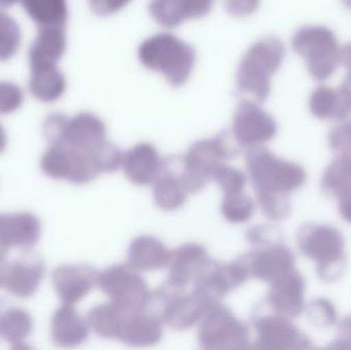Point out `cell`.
I'll list each match as a JSON object with an SVG mask.
<instances>
[{"label": "cell", "instance_id": "6da1fadb", "mask_svg": "<svg viewBox=\"0 0 351 350\" xmlns=\"http://www.w3.org/2000/svg\"><path fill=\"white\" fill-rule=\"evenodd\" d=\"M285 55L286 47L278 37H263L254 43L237 67V90L255 102H264L271 90L272 75L280 69Z\"/></svg>", "mask_w": 351, "mask_h": 350}, {"label": "cell", "instance_id": "7a4b0ae2", "mask_svg": "<svg viewBox=\"0 0 351 350\" xmlns=\"http://www.w3.org/2000/svg\"><path fill=\"white\" fill-rule=\"evenodd\" d=\"M243 147L232 132L222 131L212 139H202L192 144L183 156L181 179L189 195L197 193L213 178L215 171L227 160L241 154Z\"/></svg>", "mask_w": 351, "mask_h": 350}, {"label": "cell", "instance_id": "3957f363", "mask_svg": "<svg viewBox=\"0 0 351 350\" xmlns=\"http://www.w3.org/2000/svg\"><path fill=\"white\" fill-rule=\"evenodd\" d=\"M144 67L158 72L167 82L179 88L186 84L195 65V51L172 33H158L145 39L138 49Z\"/></svg>", "mask_w": 351, "mask_h": 350}, {"label": "cell", "instance_id": "277c9868", "mask_svg": "<svg viewBox=\"0 0 351 350\" xmlns=\"http://www.w3.org/2000/svg\"><path fill=\"white\" fill-rule=\"evenodd\" d=\"M292 47L304 58L311 75L324 82L340 64V47L333 31L324 26H304L293 35Z\"/></svg>", "mask_w": 351, "mask_h": 350}, {"label": "cell", "instance_id": "5b68a950", "mask_svg": "<svg viewBox=\"0 0 351 350\" xmlns=\"http://www.w3.org/2000/svg\"><path fill=\"white\" fill-rule=\"evenodd\" d=\"M245 164L256 193L284 195L296 188L302 181V172L298 166L278 160L261 146L247 150Z\"/></svg>", "mask_w": 351, "mask_h": 350}, {"label": "cell", "instance_id": "8992f818", "mask_svg": "<svg viewBox=\"0 0 351 350\" xmlns=\"http://www.w3.org/2000/svg\"><path fill=\"white\" fill-rule=\"evenodd\" d=\"M197 340L204 349H249L250 329L220 302L208 308L200 321Z\"/></svg>", "mask_w": 351, "mask_h": 350}, {"label": "cell", "instance_id": "52a82bcc", "mask_svg": "<svg viewBox=\"0 0 351 350\" xmlns=\"http://www.w3.org/2000/svg\"><path fill=\"white\" fill-rule=\"evenodd\" d=\"M43 132L51 145L64 144L88 150L105 139L106 125L100 117L90 112L80 113L72 118L55 113L47 117Z\"/></svg>", "mask_w": 351, "mask_h": 350}, {"label": "cell", "instance_id": "ba28073f", "mask_svg": "<svg viewBox=\"0 0 351 350\" xmlns=\"http://www.w3.org/2000/svg\"><path fill=\"white\" fill-rule=\"evenodd\" d=\"M97 286L129 314L143 310L152 293L139 271L129 264L113 265L99 273Z\"/></svg>", "mask_w": 351, "mask_h": 350}, {"label": "cell", "instance_id": "9c48e42d", "mask_svg": "<svg viewBox=\"0 0 351 350\" xmlns=\"http://www.w3.org/2000/svg\"><path fill=\"white\" fill-rule=\"evenodd\" d=\"M251 277L243 256L230 263H222L208 259L194 279V290L218 303L227 294L237 289Z\"/></svg>", "mask_w": 351, "mask_h": 350}, {"label": "cell", "instance_id": "30bf717a", "mask_svg": "<svg viewBox=\"0 0 351 350\" xmlns=\"http://www.w3.org/2000/svg\"><path fill=\"white\" fill-rule=\"evenodd\" d=\"M41 168L47 176L82 185L98 176L88 150L77 149L64 144H53L41 160Z\"/></svg>", "mask_w": 351, "mask_h": 350}, {"label": "cell", "instance_id": "8fae6325", "mask_svg": "<svg viewBox=\"0 0 351 350\" xmlns=\"http://www.w3.org/2000/svg\"><path fill=\"white\" fill-rule=\"evenodd\" d=\"M231 132L241 147L252 148L261 146L274 138L278 125L259 103L243 99L233 115Z\"/></svg>", "mask_w": 351, "mask_h": 350}, {"label": "cell", "instance_id": "7c38bea8", "mask_svg": "<svg viewBox=\"0 0 351 350\" xmlns=\"http://www.w3.org/2000/svg\"><path fill=\"white\" fill-rule=\"evenodd\" d=\"M252 323L257 331L254 349H290L296 342V331L285 320L284 316L270 314L263 305L252 314Z\"/></svg>", "mask_w": 351, "mask_h": 350}, {"label": "cell", "instance_id": "4fadbf2b", "mask_svg": "<svg viewBox=\"0 0 351 350\" xmlns=\"http://www.w3.org/2000/svg\"><path fill=\"white\" fill-rule=\"evenodd\" d=\"M183 156L173 155L162 160V171L154 183L156 205L164 211H176L185 203L189 193L181 179Z\"/></svg>", "mask_w": 351, "mask_h": 350}, {"label": "cell", "instance_id": "5bb4252c", "mask_svg": "<svg viewBox=\"0 0 351 350\" xmlns=\"http://www.w3.org/2000/svg\"><path fill=\"white\" fill-rule=\"evenodd\" d=\"M99 271L88 265H64L53 275L56 292L64 304L73 305L97 285Z\"/></svg>", "mask_w": 351, "mask_h": 350}, {"label": "cell", "instance_id": "9a60e30c", "mask_svg": "<svg viewBox=\"0 0 351 350\" xmlns=\"http://www.w3.org/2000/svg\"><path fill=\"white\" fill-rule=\"evenodd\" d=\"M251 277L261 281H276L290 271L293 257L290 251L280 245L270 244L243 255Z\"/></svg>", "mask_w": 351, "mask_h": 350}, {"label": "cell", "instance_id": "2e32d148", "mask_svg": "<svg viewBox=\"0 0 351 350\" xmlns=\"http://www.w3.org/2000/svg\"><path fill=\"white\" fill-rule=\"evenodd\" d=\"M162 160L150 143H139L123 153V172L129 180L139 186L154 184L162 171Z\"/></svg>", "mask_w": 351, "mask_h": 350}, {"label": "cell", "instance_id": "e0dca14e", "mask_svg": "<svg viewBox=\"0 0 351 350\" xmlns=\"http://www.w3.org/2000/svg\"><path fill=\"white\" fill-rule=\"evenodd\" d=\"M39 234L40 224L30 214L0 215V259H4L12 247L28 249L34 246Z\"/></svg>", "mask_w": 351, "mask_h": 350}, {"label": "cell", "instance_id": "ac0fdd59", "mask_svg": "<svg viewBox=\"0 0 351 350\" xmlns=\"http://www.w3.org/2000/svg\"><path fill=\"white\" fill-rule=\"evenodd\" d=\"M208 256L202 245L188 242L171 251L169 261V279L182 289H186L199 273Z\"/></svg>", "mask_w": 351, "mask_h": 350}, {"label": "cell", "instance_id": "d6986e66", "mask_svg": "<svg viewBox=\"0 0 351 350\" xmlns=\"http://www.w3.org/2000/svg\"><path fill=\"white\" fill-rule=\"evenodd\" d=\"M43 275V265L38 259H21L14 263H4L0 287L19 296L29 297L38 287Z\"/></svg>", "mask_w": 351, "mask_h": 350}, {"label": "cell", "instance_id": "ffe728a7", "mask_svg": "<svg viewBox=\"0 0 351 350\" xmlns=\"http://www.w3.org/2000/svg\"><path fill=\"white\" fill-rule=\"evenodd\" d=\"M171 251L158 238L141 236L131 242L128 251V264L139 271H156L166 268Z\"/></svg>", "mask_w": 351, "mask_h": 350}, {"label": "cell", "instance_id": "44dd1931", "mask_svg": "<svg viewBox=\"0 0 351 350\" xmlns=\"http://www.w3.org/2000/svg\"><path fill=\"white\" fill-rule=\"evenodd\" d=\"M88 322L70 304H64L53 316L51 335L56 345L74 347L82 345L88 336Z\"/></svg>", "mask_w": 351, "mask_h": 350}, {"label": "cell", "instance_id": "7402d4cb", "mask_svg": "<svg viewBox=\"0 0 351 350\" xmlns=\"http://www.w3.org/2000/svg\"><path fill=\"white\" fill-rule=\"evenodd\" d=\"M164 323L141 310L129 314L119 340L131 347H152L162 340Z\"/></svg>", "mask_w": 351, "mask_h": 350}, {"label": "cell", "instance_id": "603a6c76", "mask_svg": "<svg viewBox=\"0 0 351 350\" xmlns=\"http://www.w3.org/2000/svg\"><path fill=\"white\" fill-rule=\"evenodd\" d=\"M67 39L62 26L40 27L29 51L30 66L57 64L66 51Z\"/></svg>", "mask_w": 351, "mask_h": 350}, {"label": "cell", "instance_id": "cb8c5ba5", "mask_svg": "<svg viewBox=\"0 0 351 350\" xmlns=\"http://www.w3.org/2000/svg\"><path fill=\"white\" fill-rule=\"evenodd\" d=\"M29 88L31 94L41 102L59 100L66 90V80L57 64L30 66Z\"/></svg>", "mask_w": 351, "mask_h": 350}, {"label": "cell", "instance_id": "d4e9b609", "mask_svg": "<svg viewBox=\"0 0 351 350\" xmlns=\"http://www.w3.org/2000/svg\"><path fill=\"white\" fill-rule=\"evenodd\" d=\"M299 277L290 271L271 283L267 304L282 316H295L299 312Z\"/></svg>", "mask_w": 351, "mask_h": 350}, {"label": "cell", "instance_id": "484cf974", "mask_svg": "<svg viewBox=\"0 0 351 350\" xmlns=\"http://www.w3.org/2000/svg\"><path fill=\"white\" fill-rule=\"evenodd\" d=\"M129 314L112 302L92 308L86 316L88 327L104 339H119Z\"/></svg>", "mask_w": 351, "mask_h": 350}, {"label": "cell", "instance_id": "4316f807", "mask_svg": "<svg viewBox=\"0 0 351 350\" xmlns=\"http://www.w3.org/2000/svg\"><path fill=\"white\" fill-rule=\"evenodd\" d=\"M309 108L319 118H346L351 109L339 90L327 86H319L309 98Z\"/></svg>", "mask_w": 351, "mask_h": 350}, {"label": "cell", "instance_id": "83f0119b", "mask_svg": "<svg viewBox=\"0 0 351 350\" xmlns=\"http://www.w3.org/2000/svg\"><path fill=\"white\" fill-rule=\"evenodd\" d=\"M29 16L40 27H65L68 18L66 0H20Z\"/></svg>", "mask_w": 351, "mask_h": 350}, {"label": "cell", "instance_id": "f1b7e54d", "mask_svg": "<svg viewBox=\"0 0 351 350\" xmlns=\"http://www.w3.org/2000/svg\"><path fill=\"white\" fill-rule=\"evenodd\" d=\"M254 212L255 203L245 193L224 195L221 203V213L230 223H245L253 216Z\"/></svg>", "mask_w": 351, "mask_h": 350}, {"label": "cell", "instance_id": "f546056e", "mask_svg": "<svg viewBox=\"0 0 351 350\" xmlns=\"http://www.w3.org/2000/svg\"><path fill=\"white\" fill-rule=\"evenodd\" d=\"M88 154L98 174L113 173L121 166L123 151L121 148L107 141L106 139L102 140L94 147L90 148Z\"/></svg>", "mask_w": 351, "mask_h": 350}, {"label": "cell", "instance_id": "4dcf8cb0", "mask_svg": "<svg viewBox=\"0 0 351 350\" xmlns=\"http://www.w3.org/2000/svg\"><path fill=\"white\" fill-rule=\"evenodd\" d=\"M32 329L30 316L20 310H10L0 318V333L10 342H21Z\"/></svg>", "mask_w": 351, "mask_h": 350}, {"label": "cell", "instance_id": "1f68e13d", "mask_svg": "<svg viewBox=\"0 0 351 350\" xmlns=\"http://www.w3.org/2000/svg\"><path fill=\"white\" fill-rule=\"evenodd\" d=\"M149 12L160 26L175 28L187 20L180 0H152Z\"/></svg>", "mask_w": 351, "mask_h": 350}, {"label": "cell", "instance_id": "d6a6232c", "mask_svg": "<svg viewBox=\"0 0 351 350\" xmlns=\"http://www.w3.org/2000/svg\"><path fill=\"white\" fill-rule=\"evenodd\" d=\"M21 45V31L18 23L0 10V62L12 59Z\"/></svg>", "mask_w": 351, "mask_h": 350}, {"label": "cell", "instance_id": "836d02e7", "mask_svg": "<svg viewBox=\"0 0 351 350\" xmlns=\"http://www.w3.org/2000/svg\"><path fill=\"white\" fill-rule=\"evenodd\" d=\"M224 195L243 192L247 184V177L241 171L222 164L215 171L213 178Z\"/></svg>", "mask_w": 351, "mask_h": 350}, {"label": "cell", "instance_id": "e575fe53", "mask_svg": "<svg viewBox=\"0 0 351 350\" xmlns=\"http://www.w3.org/2000/svg\"><path fill=\"white\" fill-rule=\"evenodd\" d=\"M24 95L16 84L0 82V114H8L20 108Z\"/></svg>", "mask_w": 351, "mask_h": 350}, {"label": "cell", "instance_id": "d590c367", "mask_svg": "<svg viewBox=\"0 0 351 350\" xmlns=\"http://www.w3.org/2000/svg\"><path fill=\"white\" fill-rule=\"evenodd\" d=\"M261 0H224L225 8L231 16L245 18L257 12Z\"/></svg>", "mask_w": 351, "mask_h": 350}, {"label": "cell", "instance_id": "8d00e7d4", "mask_svg": "<svg viewBox=\"0 0 351 350\" xmlns=\"http://www.w3.org/2000/svg\"><path fill=\"white\" fill-rule=\"evenodd\" d=\"M187 20L206 16L212 10L214 0H180Z\"/></svg>", "mask_w": 351, "mask_h": 350}, {"label": "cell", "instance_id": "74e56055", "mask_svg": "<svg viewBox=\"0 0 351 350\" xmlns=\"http://www.w3.org/2000/svg\"><path fill=\"white\" fill-rule=\"evenodd\" d=\"M131 1L132 0H88L93 12L101 16L117 14Z\"/></svg>", "mask_w": 351, "mask_h": 350}, {"label": "cell", "instance_id": "f35d334b", "mask_svg": "<svg viewBox=\"0 0 351 350\" xmlns=\"http://www.w3.org/2000/svg\"><path fill=\"white\" fill-rule=\"evenodd\" d=\"M339 92H341L342 96L346 99L351 109V70L348 72L346 79L343 80V84L340 86Z\"/></svg>", "mask_w": 351, "mask_h": 350}, {"label": "cell", "instance_id": "ab89813d", "mask_svg": "<svg viewBox=\"0 0 351 350\" xmlns=\"http://www.w3.org/2000/svg\"><path fill=\"white\" fill-rule=\"evenodd\" d=\"M340 63L351 70V42L344 45L340 49Z\"/></svg>", "mask_w": 351, "mask_h": 350}, {"label": "cell", "instance_id": "60d3db41", "mask_svg": "<svg viewBox=\"0 0 351 350\" xmlns=\"http://www.w3.org/2000/svg\"><path fill=\"white\" fill-rule=\"evenodd\" d=\"M6 145V135L4 132L3 127L0 125V152L3 151L4 148Z\"/></svg>", "mask_w": 351, "mask_h": 350}, {"label": "cell", "instance_id": "b9f144b4", "mask_svg": "<svg viewBox=\"0 0 351 350\" xmlns=\"http://www.w3.org/2000/svg\"><path fill=\"white\" fill-rule=\"evenodd\" d=\"M18 2H20V0H0V8H10Z\"/></svg>", "mask_w": 351, "mask_h": 350}, {"label": "cell", "instance_id": "7bdbcfd3", "mask_svg": "<svg viewBox=\"0 0 351 350\" xmlns=\"http://www.w3.org/2000/svg\"><path fill=\"white\" fill-rule=\"evenodd\" d=\"M342 2H343L344 5L348 6L351 10V0H342Z\"/></svg>", "mask_w": 351, "mask_h": 350}]
</instances>
